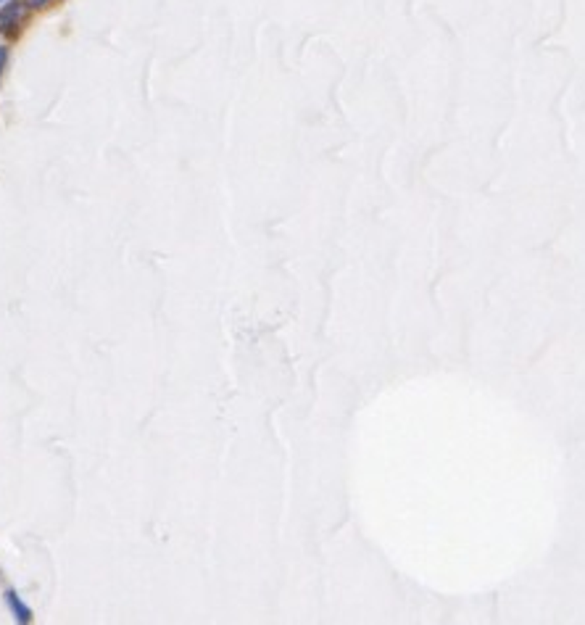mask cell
<instances>
[{
  "label": "cell",
  "mask_w": 585,
  "mask_h": 625,
  "mask_svg": "<svg viewBox=\"0 0 585 625\" xmlns=\"http://www.w3.org/2000/svg\"><path fill=\"white\" fill-rule=\"evenodd\" d=\"M3 596H6V604H9L11 615H14V620H16L19 625H29V623H32V609L26 607V601L21 599V596H19L16 591L9 589L6 594H3Z\"/></svg>",
  "instance_id": "obj_2"
},
{
  "label": "cell",
  "mask_w": 585,
  "mask_h": 625,
  "mask_svg": "<svg viewBox=\"0 0 585 625\" xmlns=\"http://www.w3.org/2000/svg\"><path fill=\"white\" fill-rule=\"evenodd\" d=\"M26 3L24 0H6L0 3V35L16 37L21 24H24Z\"/></svg>",
  "instance_id": "obj_1"
},
{
  "label": "cell",
  "mask_w": 585,
  "mask_h": 625,
  "mask_svg": "<svg viewBox=\"0 0 585 625\" xmlns=\"http://www.w3.org/2000/svg\"><path fill=\"white\" fill-rule=\"evenodd\" d=\"M0 3H6V0H0Z\"/></svg>",
  "instance_id": "obj_5"
},
{
  "label": "cell",
  "mask_w": 585,
  "mask_h": 625,
  "mask_svg": "<svg viewBox=\"0 0 585 625\" xmlns=\"http://www.w3.org/2000/svg\"><path fill=\"white\" fill-rule=\"evenodd\" d=\"M9 45H0V79H3V74H6V66H9Z\"/></svg>",
  "instance_id": "obj_3"
},
{
  "label": "cell",
  "mask_w": 585,
  "mask_h": 625,
  "mask_svg": "<svg viewBox=\"0 0 585 625\" xmlns=\"http://www.w3.org/2000/svg\"><path fill=\"white\" fill-rule=\"evenodd\" d=\"M48 3H53V0H26V6H29V9H35V11L45 9Z\"/></svg>",
  "instance_id": "obj_4"
}]
</instances>
